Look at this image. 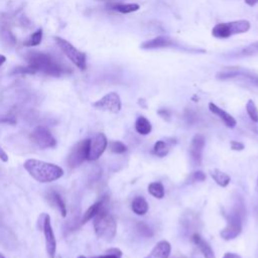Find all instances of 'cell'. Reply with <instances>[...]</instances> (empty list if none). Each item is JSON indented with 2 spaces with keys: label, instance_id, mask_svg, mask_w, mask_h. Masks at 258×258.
Masks as SVG:
<instances>
[{
  "label": "cell",
  "instance_id": "1",
  "mask_svg": "<svg viewBox=\"0 0 258 258\" xmlns=\"http://www.w3.org/2000/svg\"><path fill=\"white\" fill-rule=\"evenodd\" d=\"M27 66L16 69L17 74H36L42 73L51 77H59L66 73L63 66L50 54L40 51H28L25 54Z\"/></svg>",
  "mask_w": 258,
  "mask_h": 258
},
{
  "label": "cell",
  "instance_id": "2",
  "mask_svg": "<svg viewBox=\"0 0 258 258\" xmlns=\"http://www.w3.org/2000/svg\"><path fill=\"white\" fill-rule=\"evenodd\" d=\"M23 167L33 179L41 183L52 182L63 175V169L60 166L35 158L25 160Z\"/></svg>",
  "mask_w": 258,
  "mask_h": 258
},
{
  "label": "cell",
  "instance_id": "3",
  "mask_svg": "<svg viewBox=\"0 0 258 258\" xmlns=\"http://www.w3.org/2000/svg\"><path fill=\"white\" fill-rule=\"evenodd\" d=\"M245 206L241 198H237L231 212L226 216L227 225L221 231L220 236L224 240H232L240 235L242 232V224L245 218Z\"/></svg>",
  "mask_w": 258,
  "mask_h": 258
},
{
  "label": "cell",
  "instance_id": "4",
  "mask_svg": "<svg viewBox=\"0 0 258 258\" xmlns=\"http://www.w3.org/2000/svg\"><path fill=\"white\" fill-rule=\"evenodd\" d=\"M94 230L96 235L106 241L112 240L117 232V224L106 208H103L94 218Z\"/></svg>",
  "mask_w": 258,
  "mask_h": 258
},
{
  "label": "cell",
  "instance_id": "5",
  "mask_svg": "<svg viewBox=\"0 0 258 258\" xmlns=\"http://www.w3.org/2000/svg\"><path fill=\"white\" fill-rule=\"evenodd\" d=\"M251 27V24L246 19L234 20L230 22H222L216 24L212 29V35L218 39H225L235 34H241L247 32Z\"/></svg>",
  "mask_w": 258,
  "mask_h": 258
},
{
  "label": "cell",
  "instance_id": "6",
  "mask_svg": "<svg viewBox=\"0 0 258 258\" xmlns=\"http://www.w3.org/2000/svg\"><path fill=\"white\" fill-rule=\"evenodd\" d=\"M54 40L60 50L67 55V57L81 71H85L87 69V56L86 53L79 50L75 45H73L70 41L59 36H54Z\"/></svg>",
  "mask_w": 258,
  "mask_h": 258
},
{
  "label": "cell",
  "instance_id": "7",
  "mask_svg": "<svg viewBox=\"0 0 258 258\" xmlns=\"http://www.w3.org/2000/svg\"><path fill=\"white\" fill-rule=\"evenodd\" d=\"M90 148V139H83L76 143L71 149L67 157V163L69 167L76 168L80 166L85 160L88 159Z\"/></svg>",
  "mask_w": 258,
  "mask_h": 258
},
{
  "label": "cell",
  "instance_id": "8",
  "mask_svg": "<svg viewBox=\"0 0 258 258\" xmlns=\"http://www.w3.org/2000/svg\"><path fill=\"white\" fill-rule=\"evenodd\" d=\"M39 220L41 221V229L44 236L45 241V250L47 253L48 258H55L56 254V240L55 236L52 230L50 217L47 214H42L41 217H39Z\"/></svg>",
  "mask_w": 258,
  "mask_h": 258
},
{
  "label": "cell",
  "instance_id": "9",
  "mask_svg": "<svg viewBox=\"0 0 258 258\" xmlns=\"http://www.w3.org/2000/svg\"><path fill=\"white\" fill-rule=\"evenodd\" d=\"M30 139L35 145H37L41 149L52 148L56 145V140L51 132L42 125H39L32 130L30 134Z\"/></svg>",
  "mask_w": 258,
  "mask_h": 258
},
{
  "label": "cell",
  "instance_id": "10",
  "mask_svg": "<svg viewBox=\"0 0 258 258\" xmlns=\"http://www.w3.org/2000/svg\"><path fill=\"white\" fill-rule=\"evenodd\" d=\"M121 99L120 96L116 92H111L103 96L101 99L93 103V107L101 110V111H107L110 113H118L121 110Z\"/></svg>",
  "mask_w": 258,
  "mask_h": 258
},
{
  "label": "cell",
  "instance_id": "11",
  "mask_svg": "<svg viewBox=\"0 0 258 258\" xmlns=\"http://www.w3.org/2000/svg\"><path fill=\"white\" fill-rule=\"evenodd\" d=\"M217 79L222 80V81L240 79V80L249 82V83L253 84L254 86L258 87V75H256L254 73L247 72V71L234 70V71H228V72H220L217 74Z\"/></svg>",
  "mask_w": 258,
  "mask_h": 258
},
{
  "label": "cell",
  "instance_id": "12",
  "mask_svg": "<svg viewBox=\"0 0 258 258\" xmlns=\"http://www.w3.org/2000/svg\"><path fill=\"white\" fill-rule=\"evenodd\" d=\"M108 145L107 137L104 133L96 134L92 139H90V148L88 154V160H97L105 151Z\"/></svg>",
  "mask_w": 258,
  "mask_h": 258
},
{
  "label": "cell",
  "instance_id": "13",
  "mask_svg": "<svg viewBox=\"0 0 258 258\" xmlns=\"http://www.w3.org/2000/svg\"><path fill=\"white\" fill-rule=\"evenodd\" d=\"M205 144H206V139H205L204 135L197 134L194 136V138L190 142V146H189L190 163L194 166L201 164Z\"/></svg>",
  "mask_w": 258,
  "mask_h": 258
},
{
  "label": "cell",
  "instance_id": "14",
  "mask_svg": "<svg viewBox=\"0 0 258 258\" xmlns=\"http://www.w3.org/2000/svg\"><path fill=\"white\" fill-rule=\"evenodd\" d=\"M177 46L176 40L172 39L166 35H159L152 39L145 40L141 43L140 47L143 49H156V48H165V47H175Z\"/></svg>",
  "mask_w": 258,
  "mask_h": 258
},
{
  "label": "cell",
  "instance_id": "15",
  "mask_svg": "<svg viewBox=\"0 0 258 258\" xmlns=\"http://www.w3.org/2000/svg\"><path fill=\"white\" fill-rule=\"evenodd\" d=\"M258 53V40L255 42H251L243 47L234 49L230 51L227 55L231 58H241V57H248Z\"/></svg>",
  "mask_w": 258,
  "mask_h": 258
},
{
  "label": "cell",
  "instance_id": "16",
  "mask_svg": "<svg viewBox=\"0 0 258 258\" xmlns=\"http://www.w3.org/2000/svg\"><path fill=\"white\" fill-rule=\"evenodd\" d=\"M209 109H210V111L214 114V115H216V116H218L223 122H224V124L227 126V127H229V128H234L235 126H236V120H235V118L232 116V115H230L229 113H227L225 110H223L222 108H220L219 106H217L216 104H214V103H210L209 104Z\"/></svg>",
  "mask_w": 258,
  "mask_h": 258
},
{
  "label": "cell",
  "instance_id": "17",
  "mask_svg": "<svg viewBox=\"0 0 258 258\" xmlns=\"http://www.w3.org/2000/svg\"><path fill=\"white\" fill-rule=\"evenodd\" d=\"M107 202H108V198L107 197H103L101 200H99L98 202L94 203L92 206L89 207V209L85 212V214L83 215V218H82V221L81 223L82 224H86L87 222H89L90 220L94 219L96 217V215L103 209V208H106V205H107Z\"/></svg>",
  "mask_w": 258,
  "mask_h": 258
},
{
  "label": "cell",
  "instance_id": "18",
  "mask_svg": "<svg viewBox=\"0 0 258 258\" xmlns=\"http://www.w3.org/2000/svg\"><path fill=\"white\" fill-rule=\"evenodd\" d=\"M46 199H47V201L49 202V204L52 207L57 209V211L59 212L61 217H66L67 216V206H66V203H64L63 199L60 197V195L58 192H56L55 190H49L46 194Z\"/></svg>",
  "mask_w": 258,
  "mask_h": 258
},
{
  "label": "cell",
  "instance_id": "19",
  "mask_svg": "<svg viewBox=\"0 0 258 258\" xmlns=\"http://www.w3.org/2000/svg\"><path fill=\"white\" fill-rule=\"evenodd\" d=\"M170 244L167 241H160L158 242L152 251L147 255L145 258H168L170 254Z\"/></svg>",
  "mask_w": 258,
  "mask_h": 258
},
{
  "label": "cell",
  "instance_id": "20",
  "mask_svg": "<svg viewBox=\"0 0 258 258\" xmlns=\"http://www.w3.org/2000/svg\"><path fill=\"white\" fill-rule=\"evenodd\" d=\"M191 240L196 244V246L200 249L204 258H216L211 246L200 236V234L198 232H196L191 235Z\"/></svg>",
  "mask_w": 258,
  "mask_h": 258
},
{
  "label": "cell",
  "instance_id": "21",
  "mask_svg": "<svg viewBox=\"0 0 258 258\" xmlns=\"http://www.w3.org/2000/svg\"><path fill=\"white\" fill-rule=\"evenodd\" d=\"M131 210L138 216H143L148 211V204L143 197H135L131 203Z\"/></svg>",
  "mask_w": 258,
  "mask_h": 258
},
{
  "label": "cell",
  "instance_id": "22",
  "mask_svg": "<svg viewBox=\"0 0 258 258\" xmlns=\"http://www.w3.org/2000/svg\"><path fill=\"white\" fill-rule=\"evenodd\" d=\"M135 129L141 135H147L151 132V123L144 116H139L135 121Z\"/></svg>",
  "mask_w": 258,
  "mask_h": 258
},
{
  "label": "cell",
  "instance_id": "23",
  "mask_svg": "<svg viewBox=\"0 0 258 258\" xmlns=\"http://www.w3.org/2000/svg\"><path fill=\"white\" fill-rule=\"evenodd\" d=\"M210 174H211L212 178L216 181V183L219 184L220 186L225 187L230 182V176L226 172H224V171H222L220 169L216 168V169L210 170Z\"/></svg>",
  "mask_w": 258,
  "mask_h": 258
},
{
  "label": "cell",
  "instance_id": "24",
  "mask_svg": "<svg viewBox=\"0 0 258 258\" xmlns=\"http://www.w3.org/2000/svg\"><path fill=\"white\" fill-rule=\"evenodd\" d=\"M42 35H43V32H42V29L41 28H38L37 30H35L34 32H32L23 42L24 46H27V47H32V46H37L41 43V40H42Z\"/></svg>",
  "mask_w": 258,
  "mask_h": 258
},
{
  "label": "cell",
  "instance_id": "25",
  "mask_svg": "<svg viewBox=\"0 0 258 258\" xmlns=\"http://www.w3.org/2000/svg\"><path fill=\"white\" fill-rule=\"evenodd\" d=\"M139 8H140V6L137 3H118V4H115L113 6L114 10H116L120 13H123V14L135 12Z\"/></svg>",
  "mask_w": 258,
  "mask_h": 258
},
{
  "label": "cell",
  "instance_id": "26",
  "mask_svg": "<svg viewBox=\"0 0 258 258\" xmlns=\"http://www.w3.org/2000/svg\"><path fill=\"white\" fill-rule=\"evenodd\" d=\"M148 192L156 199H162L164 197V187L161 182L154 181L148 185Z\"/></svg>",
  "mask_w": 258,
  "mask_h": 258
},
{
  "label": "cell",
  "instance_id": "27",
  "mask_svg": "<svg viewBox=\"0 0 258 258\" xmlns=\"http://www.w3.org/2000/svg\"><path fill=\"white\" fill-rule=\"evenodd\" d=\"M169 151V145L163 140H158L154 143L153 153L159 157H164Z\"/></svg>",
  "mask_w": 258,
  "mask_h": 258
},
{
  "label": "cell",
  "instance_id": "28",
  "mask_svg": "<svg viewBox=\"0 0 258 258\" xmlns=\"http://www.w3.org/2000/svg\"><path fill=\"white\" fill-rule=\"evenodd\" d=\"M246 111L253 122H258V109L254 101L249 100L246 104Z\"/></svg>",
  "mask_w": 258,
  "mask_h": 258
},
{
  "label": "cell",
  "instance_id": "29",
  "mask_svg": "<svg viewBox=\"0 0 258 258\" xmlns=\"http://www.w3.org/2000/svg\"><path fill=\"white\" fill-rule=\"evenodd\" d=\"M109 149L113 153L120 154V153H124L127 150V146L121 141L114 140V141L109 142Z\"/></svg>",
  "mask_w": 258,
  "mask_h": 258
},
{
  "label": "cell",
  "instance_id": "30",
  "mask_svg": "<svg viewBox=\"0 0 258 258\" xmlns=\"http://www.w3.org/2000/svg\"><path fill=\"white\" fill-rule=\"evenodd\" d=\"M136 230L138 231V233H139L141 236L146 237V238H148V237L150 238V237L153 235V232H152L151 228H150L147 224H145V223H143V222L137 223V225H136Z\"/></svg>",
  "mask_w": 258,
  "mask_h": 258
},
{
  "label": "cell",
  "instance_id": "31",
  "mask_svg": "<svg viewBox=\"0 0 258 258\" xmlns=\"http://www.w3.org/2000/svg\"><path fill=\"white\" fill-rule=\"evenodd\" d=\"M190 179H191L192 181H203V180L206 179V174H205L203 171H201V170L195 171V172L190 175Z\"/></svg>",
  "mask_w": 258,
  "mask_h": 258
},
{
  "label": "cell",
  "instance_id": "32",
  "mask_svg": "<svg viewBox=\"0 0 258 258\" xmlns=\"http://www.w3.org/2000/svg\"><path fill=\"white\" fill-rule=\"evenodd\" d=\"M244 147H245L244 144H243L242 142H240V141H235V140L231 141V148H232L233 150L241 151V150L244 149Z\"/></svg>",
  "mask_w": 258,
  "mask_h": 258
},
{
  "label": "cell",
  "instance_id": "33",
  "mask_svg": "<svg viewBox=\"0 0 258 258\" xmlns=\"http://www.w3.org/2000/svg\"><path fill=\"white\" fill-rule=\"evenodd\" d=\"M158 114L163 118V119H166L168 120L169 119V116H170V113L168 112L167 109H161L158 111Z\"/></svg>",
  "mask_w": 258,
  "mask_h": 258
},
{
  "label": "cell",
  "instance_id": "34",
  "mask_svg": "<svg viewBox=\"0 0 258 258\" xmlns=\"http://www.w3.org/2000/svg\"><path fill=\"white\" fill-rule=\"evenodd\" d=\"M106 253H109V254H113V255H117V256H122V252H121V250L120 249H118V248H111V249H109V250H107L106 251Z\"/></svg>",
  "mask_w": 258,
  "mask_h": 258
},
{
  "label": "cell",
  "instance_id": "35",
  "mask_svg": "<svg viewBox=\"0 0 258 258\" xmlns=\"http://www.w3.org/2000/svg\"><path fill=\"white\" fill-rule=\"evenodd\" d=\"M0 159H1L3 162H7V161H8V155H7L6 152L2 149L1 146H0Z\"/></svg>",
  "mask_w": 258,
  "mask_h": 258
},
{
  "label": "cell",
  "instance_id": "36",
  "mask_svg": "<svg viewBox=\"0 0 258 258\" xmlns=\"http://www.w3.org/2000/svg\"><path fill=\"white\" fill-rule=\"evenodd\" d=\"M223 258H242V257H241L240 255L236 254V253L228 252V253H226V254L223 256Z\"/></svg>",
  "mask_w": 258,
  "mask_h": 258
},
{
  "label": "cell",
  "instance_id": "37",
  "mask_svg": "<svg viewBox=\"0 0 258 258\" xmlns=\"http://www.w3.org/2000/svg\"><path fill=\"white\" fill-rule=\"evenodd\" d=\"M94 258H121L120 256H117V255H113V254H109V253H106L105 255H102V256H98V257H94Z\"/></svg>",
  "mask_w": 258,
  "mask_h": 258
},
{
  "label": "cell",
  "instance_id": "38",
  "mask_svg": "<svg viewBox=\"0 0 258 258\" xmlns=\"http://www.w3.org/2000/svg\"><path fill=\"white\" fill-rule=\"evenodd\" d=\"M244 1L249 6H254V5H256L258 3V0H244Z\"/></svg>",
  "mask_w": 258,
  "mask_h": 258
},
{
  "label": "cell",
  "instance_id": "39",
  "mask_svg": "<svg viewBox=\"0 0 258 258\" xmlns=\"http://www.w3.org/2000/svg\"><path fill=\"white\" fill-rule=\"evenodd\" d=\"M5 61H6V57H5V55L0 54V67H1Z\"/></svg>",
  "mask_w": 258,
  "mask_h": 258
},
{
  "label": "cell",
  "instance_id": "40",
  "mask_svg": "<svg viewBox=\"0 0 258 258\" xmlns=\"http://www.w3.org/2000/svg\"><path fill=\"white\" fill-rule=\"evenodd\" d=\"M78 258H87V257H85V256H83V255H82V256H79Z\"/></svg>",
  "mask_w": 258,
  "mask_h": 258
},
{
  "label": "cell",
  "instance_id": "41",
  "mask_svg": "<svg viewBox=\"0 0 258 258\" xmlns=\"http://www.w3.org/2000/svg\"><path fill=\"white\" fill-rule=\"evenodd\" d=\"M0 258H5V257H4V256H3V255L0 253Z\"/></svg>",
  "mask_w": 258,
  "mask_h": 258
},
{
  "label": "cell",
  "instance_id": "42",
  "mask_svg": "<svg viewBox=\"0 0 258 258\" xmlns=\"http://www.w3.org/2000/svg\"><path fill=\"white\" fill-rule=\"evenodd\" d=\"M256 188H257V192H258V178H257V187Z\"/></svg>",
  "mask_w": 258,
  "mask_h": 258
}]
</instances>
